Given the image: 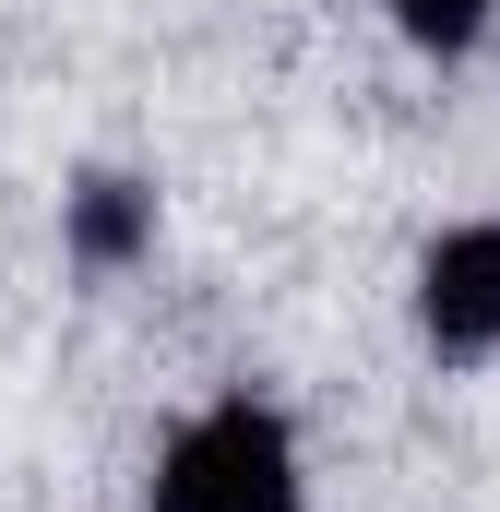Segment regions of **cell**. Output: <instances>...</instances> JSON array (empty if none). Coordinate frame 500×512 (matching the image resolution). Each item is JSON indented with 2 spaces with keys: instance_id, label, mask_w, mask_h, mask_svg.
<instances>
[{
  "instance_id": "cell-1",
  "label": "cell",
  "mask_w": 500,
  "mask_h": 512,
  "mask_svg": "<svg viewBox=\"0 0 500 512\" xmlns=\"http://www.w3.org/2000/svg\"><path fill=\"white\" fill-rule=\"evenodd\" d=\"M155 512H298V441L274 405H203L167 453H155Z\"/></svg>"
},
{
  "instance_id": "cell-2",
  "label": "cell",
  "mask_w": 500,
  "mask_h": 512,
  "mask_svg": "<svg viewBox=\"0 0 500 512\" xmlns=\"http://www.w3.org/2000/svg\"><path fill=\"white\" fill-rule=\"evenodd\" d=\"M417 322L441 358H489L500 346V227H453L417 262Z\"/></svg>"
},
{
  "instance_id": "cell-3",
  "label": "cell",
  "mask_w": 500,
  "mask_h": 512,
  "mask_svg": "<svg viewBox=\"0 0 500 512\" xmlns=\"http://www.w3.org/2000/svg\"><path fill=\"white\" fill-rule=\"evenodd\" d=\"M143 239H155V191H143V179H84V191H72V251L96 262V274L131 262Z\"/></svg>"
},
{
  "instance_id": "cell-4",
  "label": "cell",
  "mask_w": 500,
  "mask_h": 512,
  "mask_svg": "<svg viewBox=\"0 0 500 512\" xmlns=\"http://www.w3.org/2000/svg\"><path fill=\"white\" fill-rule=\"evenodd\" d=\"M381 12H393L417 48H477V36H489V0H381Z\"/></svg>"
}]
</instances>
